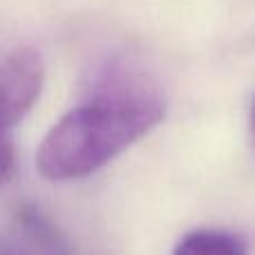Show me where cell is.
I'll return each instance as SVG.
<instances>
[{"instance_id":"obj_1","label":"cell","mask_w":255,"mask_h":255,"mask_svg":"<svg viewBox=\"0 0 255 255\" xmlns=\"http://www.w3.org/2000/svg\"><path fill=\"white\" fill-rule=\"evenodd\" d=\"M88 90L85 103L67 112L38 145L36 166L45 179L70 181L101 170L166 115L161 88L124 56L99 63Z\"/></svg>"},{"instance_id":"obj_2","label":"cell","mask_w":255,"mask_h":255,"mask_svg":"<svg viewBox=\"0 0 255 255\" xmlns=\"http://www.w3.org/2000/svg\"><path fill=\"white\" fill-rule=\"evenodd\" d=\"M45 81L43 58L31 47H18L0 61V128L13 130L38 101Z\"/></svg>"},{"instance_id":"obj_3","label":"cell","mask_w":255,"mask_h":255,"mask_svg":"<svg viewBox=\"0 0 255 255\" xmlns=\"http://www.w3.org/2000/svg\"><path fill=\"white\" fill-rule=\"evenodd\" d=\"M0 255H67L56 229L34 208L18 213V233L0 235Z\"/></svg>"},{"instance_id":"obj_4","label":"cell","mask_w":255,"mask_h":255,"mask_svg":"<svg viewBox=\"0 0 255 255\" xmlns=\"http://www.w3.org/2000/svg\"><path fill=\"white\" fill-rule=\"evenodd\" d=\"M172 255H247V251L235 235L204 229L181 238Z\"/></svg>"},{"instance_id":"obj_5","label":"cell","mask_w":255,"mask_h":255,"mask_svg":"<svg viewBox=\"0 0 255 255\" xmlns=\"http://www.w3.org/2000/svg\"><path fill=\"white\" fill-rule=\"evenodd\" d=\"M16 170V152H13L11 130L0 128V184H7Z\"/></svg>"},{"instance_id":"obj_6","label":"cell","mask_w":255,"mask_h":255,"mask_svg":"<svg viewBox=\"0 0 255 255\" xmlns=\"http://www.w3.org/2000/svg\"><path fill=\"white\" fill-rule=\"evenodd\" d=\"M251 139H253V145H255V101L251 106Z\"/></svg>"}]
</instances>
